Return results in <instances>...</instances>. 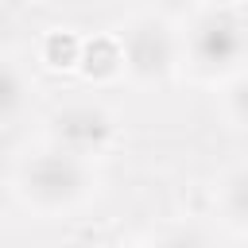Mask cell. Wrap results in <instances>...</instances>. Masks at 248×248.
Masks as SVG:
<instances>
[{
	"mask_svg": "<svg viewBox=\"0 0 248 248\" xmlns=\"http://www.w3.org/2000/svg\"><path fill=\"white\" fill-rule=\"evenodd\" d=\"M81 190H85V170L74 159V151H50L23 167V194L43 209L70 205Z\"/></svg>",
	"mask_w": 248,
	"mask_h": 248,
	"instance_id": "obj_1",
	"label": "cell"
},
{
	"mask_svg": "<svg viewBox=\"0 0 248 248\" xmlns=\"http://www.w3.org/2000/svg\"><path fill=\"white\" fill-rule=\"evenodd\" d=\"M248 46V23L232 12H205L190 31V50L198 66H229Z\"/></svg>",
	"mask_w": 248,
	"mask_h": 248,
	"instance_id": "obj_2",
	"label": "cell"
},
{
	"mask_svg": "<svg viewBox=\"0 0 248 248\" xmlns=\"http://www.w3.org/2000/svg\"><path fill=\"white\" fill-rule=\"evenodd\" d=\"M120 43H124V66L140 78H159L174 62V43H170L167 27L155 23V19L136 23Z\"/></svg>",
	"mask_w": 248,
	"mask_h": 248,
	"instance_id": "obj_3",
	"label": "cell"
},
{
	"mask_svg": "<svg viewBox=\"0 0 248 248\" xmlns=\"http://www.w3.org/2000/svg\"><path fill=\"white\" fill-rule=\"evenodd\" d=\"M54 136H58V143H66V151L78 155V151L101 147L112 136V120L93 105H70L54 116Z\"/></svg>",
	"mask_w": 248,
	"mask_h": 248,
	"instance_id": "obj_4",
	"label": "cell"
},
{
	"mask_svg": "<svg viewBox=\"0 0 248 248\" xmlns=\"http://www.w3.org/2000/svg\"><path fill=\"white\" fill-rule=\"evenodd\" d=\"M120 66H124V43H120V39H112V35H93V39H85L78 70H81L89 81H105V78H112Z\"/></svg>",
	"mask_w": 248,
	"mask_h": 248,
	"instance_id": "obj_5",
	"label": "cell"
},
{
	"mask_svg": "<svg viewBox=\"0 0 248 248\" xmlns=\"http://www.w3.org/2000/svg\"><path fill=\"white\" fill-rule=\"evenodd\" d=\"M81 39L74 35V31H50L46 39H43V62L50 66V70H70V66H78L81 62Z\"/></svg>",
	"mask_w": 248,
	"mask_h": 248,
	"instance_id": "obj_6",
	"label": "cell"
},
{
	"mask_svg": "<svg viewBox=\"0 0 248 248\" xmlns=\"http://www.w3.org/2000/svg\"><path fill=\"white\" fill-rule=\"evenodd\" d=\"M225 209L232 221L248 225V170H240L236 178L225 182Z\"/></svg>",
	"mask_w": 248,
	"mask_h": 248,
	"instance_id": "obj_7",
	"label": "cell"
},
{
	"mask_svg": "<svg viewBox=\"0 0 248 248\" xmlns=\"http://www.w3.org/2000/svg\"><path fill=\"white\" fill-rule=\"evenodd\" d=\"M16 105H19V78H16V70L8 66V70H4V116H8V120L16 116Z\"/></svg>",
	"mask_w": 248,
	"mask_h": 248,
	"instance_id": "obj_8",
	"label": "cell"
},
{
	"mask_svg": "<svg viewBox=\"0 0 248 248\" xmlns=\"http://www.w3.org/2000/svg\"><path fill=\"white\" fill-rule=\"evenodd\" d=\"M229 108H232L236 120L248 124V78H240V81L232 85V93H229Z\"/></svg>",
	"mask_w": 248,
	"mask_h": 248,
	"instance_id": "obj_9",
	"label": "cell"
},
{
	"mask_svg": "<svg viewBox=\"0 0 248 248\" xmlns=\"http://www.w3.org/2000/svg\"><path fill=\"white\" fill-rule=\"evenodd\" d=\"M159 248H209L202 236H194V232H170Z\"/></svg>",
	"mask_w": 248,
	"mask_h": 248,
	"instance_id": "obj_10",
	"label": "cell"
}]
</instances>
